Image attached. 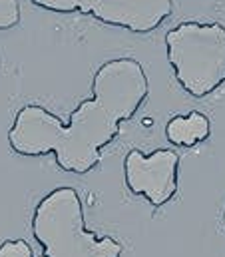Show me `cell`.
I'll list each match as a JSON object with an SVG mask.
<instances>
[{"label": "cell", "instance_id": "cell-3", "mask_svg": "<svg viewBox=\"0 0 225 257\" xmlns=\"http://www.w3.org/2000/svg\"><path fill=\"white\" fill-rule=\"evenodd\" d=\"M166 54L183 92L207 98L225 86V26L221 22H179L166 34Z\"/></svg>", "mask_w": 225, "mask_h": 257}, {"label": "cell", "instance_id": "cell-8", "mask_svg": "<svg viewBox=\"0 0 225 257\" xmlns=\"http://www.w3.org/2000/svg\"><path fill=\"white\" fill-rule=\"evenodd\" d=\"M0 257H34L32 247L24 239H8L0 245Z\"/></svg>", "mask_w": 225, "mask_h": 257}, {"label": "cell", "instance_id": "cell-5", "mask_svg": "<svg viewBox=\"0 0 225 257\" xmlns=\"http://www.w3.org/2000/svg\"><path fill=\"white\" fill-rule=\"evenodd\" d=\"M124 180L134 195L160 209L177 193L179 156L171 148H160L152 154L134 148L124 158Z\"/></svg>", "mask_w": 225, "mask_h": 257}, {"label": "cell", "instance_id": "cell-7", "mask_svg": "<svg viewBox=\"0 0 225 257\" xmlns=\"http://www.w3.org/2000/svg\"><path fill=\"white\" fill-rule=\"evenodd\" d=\"M20 22L18 0H0V30H10Z\"/></svg>", "mask_w": 225, "mask_h": 257}, {"label": "cell", "instance_id": "cell-4", "mask_svg": "<svg viewBox=\"0 0 225 257\" xmlns=\"http://www.w3.org/2000/svg\"><path fill=\"white\" fill-rule=\"evenodd\" d=\"M54 14H84L102 24L150 34L173 14V0H30Z\"/></svg>", "mask_w": 225, "mask_h": 257}, {"label": "cell", "instance_id": "cell-9", "mask_svg": "<svg viewBox=\"0 0 225 257\" xmlns=\"http://www.w3.org/2000/svg\"><path fill=\"white\" fill-rule=\"evenodd\" d=\"M223 225H225V209H223Z\"/></svg>", "mask_w": 225, "mask_h": 257}, {"label": "cell", "instance_id": "cell-1", "mask_svg": "<svg viewBox=\"0 0 225 257\" xmlns=\"http://www.w3.org/2000/svg\"><path fill=\"white\" fill-rule=\"evenodd\" d=\"M150 82L134 58H114L92 78V96L72 110L68 124L38 104L20 108L8 130V146L24 158L52 154L66 174L86 176L102 162V152L146 104Z\"/></svg>", "mask_w": 225, "mask_h": 257}, {"label": "cell", "instance_id": "cell-2", "mask_svg": "<svg viewBox=\"0 0 225 257\" xmlns=\"http://www.w3.org/2000/svg\"><path fill=\"white\" fill-rule=\"evenodd\" d=\"M32 235L44 257H122L124 245L112 235L86 227L84 205L74 188L48 192L34 207Z\"/></svg>", "mask_w": 225, "mask_h": 257}, {"label": "cell", "instance_id": "cell-6", "mask_svg": "<svg viewBox=\"0 0 225 257\" xmlns=\"http://www.w3.org/2000/svg\"><path fill=\"white\" fill-rule=\"evenodd\" d=\"M209 118L197 110L181 116H173L166 124V138L169 144L179 148H193L209 138Z\"/></svg>", "mask_w": 225, "mask_h": 257}]
</instances>
